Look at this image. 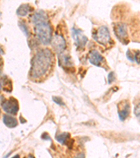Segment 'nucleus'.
<instances>
[{
  "instance_id": "obj_1",
  "label": "nucleus",
  "mask_w": 140,
  "mask_h": 158,
  "mask_svg": "<svg viewBox=\"0 0 140 158\" xmlns=\"http://www.w3.org/2000/svg\"><path fill=\"white\" fill-rule=\"evenodd\" d=\"M53 60V53L49 49H44L37 53L32 61L30 75L34 78H39L47 72Z\"/></svg>"
},
{
  "instance_id": "obj_2",
  "label": "nucleus",
  "mask_w": 140,
  "mask_h": 158,
  "mask_svg": "<svg viewBox=\"0 0 140 158\" xmlns=\"http://www.w3.org/2000/svg\"><path fill=\"white\" fill-rule=\"evenodd\" d=\"M35 33L42 44H48L51 42L52 30L47 20L35 24Z\"/></svg>"
},
{
  "instance_id": "obj_3",
  "label": "nucleus",
  "mask_w": 140,
  "mask_h": 158,
  "mask_svg": "<svg viewBox=\"0 0 140 158\" xmlns=\"http://www.w3.org/2000/svg\"><path fill=\"white\" fill-rule=\"evenodd\" d=\"M93 38L99 44L102 45L107 44L110 41V34L107 27L101 26L93 35Z\"/></svg>"
},
{
  "instance_id": "obj_4",
  "label": "nucleus",
  "mask_w": 140,
  "mask_h": 158,
  "mask_svg": "<svg viewBox=\"0 0 140 158\" xmlns=\"http://www.w3.org/2000/svg\"><path fill=\"white\" fill-rule=\"evenodd\" d=\"M2 109L6 113L11 114H16L19 109L18 101L14 98H10L9 100H6L2 103Z\"/></svg>"
},
{
  "instance_id": "obj_5",
  "label": "nucleus",
  "mask_w": 140,
  "mask_h": 158,
  "mask_svg": "<svg viewBox=\"0 0 140 158\" xmlns=\"http://www.w3.org/2000/svg\"><path fill=\"white\" fill-rule=\"evenodd\" d=\"M52 47L56 52L61 53L65 49V40L62 36L60 35H55L51 40Z\"/></svg>"
},
{
  "instance_id": "obj_6",
  "label": "nucleus",
  "mask_w": 140,
  "mask_h": 158,
  "mask_svg": "<svg viewBox=\"0 0 140 158\" xmlns=\"http://www.w3.org/2000/svg\"><path fill=\"white\" fill-rule=\"evenodd\" d=\"M72 36L77 47H84L88 42V38L83 34L81 30L73 28L72 29Z\"/></svg>"
},
{
  "instance_id": "obj_7",
  "label": "nucleus",
  "mask_w": 140,
  "mask_h": 158,
  "mask_svg": "<svg viewBox=\"0 0 140 158\" xmlns=\"http://www.w3.org/2000/svg\"><path fill=\"white\" fill-rule=\"evenodd\" d=\"M114 31L117 38L121 42L126 40V38L128 37V32H127V26L126 24L116 23L114 25Z\"/></svg>"
},
{
  "instance_id": "obj_8",
  "label": "nucleus",
  "mask_w": 140,
  "mask_h": 158,
  "mask_svg": "<svg viewBox=\"0 0 140 158\" xmlns=\"http://www.w3.org/2000/svg\"><path fill=\"white\" fill-rule=\"evenodd\" d=\"M130 113V105L128 102L120 103L118 105V117L121 120L126 119Z\"/></svg>"
},
{
  "instance_id": "obj_9",
  "label": "nucleus",
  "mask_w": 140,
  "mask_h": 158,
  "mask_svg": "<svg viewBox=\"0 0 140 158\" xmlns=\"http://www.w3.org/2000/svg\"><path fill=\"white\" fill-rule=\"evenodd\" d=\"M88 59L90 63H92L93 65L100 66L101 62L103 60V57L102 56V55L98 52L93 50L89 53Z\"/></svg>"
},
{
  "instance_id": "obj_10",
  "label": "nucleus",
  "mask_w": 140,
  "mask_h": 158,
  "mask_svg": "<svg viewBox=\"0 0 140 158\" xmlns=\"http://www.w3.org/2000/svg\"><path fill=\"white\" fill-rule=\"evenodd\" d=\"M3 122L5 125L9 127V128H14L18 125V121L16 119L11 116L7 115V114H4L3 116Z\"/></svg>"
},
{
  "instance_id": "obj_11",
  "label": "nucleus",
  "mask_w": 140,
  "mask_h": 158,
  "mask_svg": "<svg viewBox=\"0 0 140 158\" xmlns=\"http://www.w3.org/2000/svg\"><path fill=\"white\" fill-rule=\"evenodd\" d=\"M46 20V16L43 11H39L33 15L32 16V22L34 23V25L38 23L44 21Z\"/></svg>"
},
{
  "instance_id": "obj_12",
  "label": "nucleus",
  "mask_w": 140,
  "mask_h": 158,
  "mask_svg": "<svg viewBox=\"0 0 140 158\" xmlns=\"http://www.w3.org/2000/svg\"><path fill=\"white\" fill-rule=\"evenodd\" d=\"M1 85L2 89H3L5 91H11L12 83L9 78L4 77L3 79H2Z\"/></svg>"
},
{
  "instance_id": "obj_13",
  "label": "nucleus",
  "mask_w": 140,
  "mask_h": 158,
  "mask_svg": "<svg viewBox=\"0 0 140 158\" xmlns=\"http://www.w3.org/2000/svg\"><path fill=\"white\" fill-rule=\"evenodd\" d=\"M30 11V7L28 4H22L17 9V14L20 16H25Z\"/></svg>"
},
{
  "instance_id": "obj_14",
  "label": "nucleus",
  "mask_w": 140,
  "mask_h": 158,
  "mask_svg": "<svg viewBox=\"0 0 140 158\" xmlns=\"http://www.w3.org/2000/svg\"><path fill=\"white\" fill-rule=\"evenodd\" d=\"M70 139V135L68 133H63L62 134L58 135L56 136V139L58 141H59L61 143L63 144H67V142H69Z\"/></svg>"
},
{
  "instance_id": "obj_15",
  "label": "nucleus",
  "mask_w": 140,
  "mask_h": 158,
  "mask_svg": "<svg viewBox=\"0 0 140 158\" xmlns=\"http://www.w3.org/2000/svg\"><path fill=\"white\" fill-rule=\"evenodd\" d=\"M70 56H62L60 59V63L61 64L64 65L65 66L67 65H71L70 62Z\"/></svg>"
},
{
  "instance_id": "obj_16",
  "label": "nucleus",
  "mask_w": 140,
  "mask_h": 158,
  "mask_svg": "<svg viewBox=\"0 0 140 158\" xmlns=\"http://www.w3.org/2000/svg\"><path fill=\"white\" fill-rule=\"evenodd\" d=\"M134 114L137 118H138L140 120V103L137 105V106L134 108Z\"/></svg>"
},
{
  "instance_id": "obj_17",
  "label": "nucleus",
  "mask_w": 140,
  "mask_h": 158,
  "mask_svg": "<svg viewBox=\"0 0 140 158\" xmlns=\"http://www.w3.org/2000/svg\"><path fill=\"white\" fill-rule=\"evenodd\" d=\"M53 100L57 104H59V105H64L63 102L62 101V99L59 97H56V96H53Z\"/></svg>"
},
{
  "instance_id": "obj_18",
  "label": "nucleus",
  "mask_w": 140,
  "mask_h": 158,
  "mask_svg": "<svg viewBox=\"0 0 140 158\" xmlns=\"http://www.w3.org/2000/svg\"><path fill=\"white\" fill-rule=\"evenodd\" d=\"M19 26L20 27V28H21V30H22V31L24 32L25 34L27 36V35H28V30L27 29L26 26H25L24 24H22V23H19Z\"/></svg>"
},
{
  "instance_id": "obj_19",
  "label": "nucleus",
  "mask_w": 140,
  "mask_h": 158,
  "mask_svg": "<svg viewBox=\"0 0 140 158\" xmlns=\"http://www.w3.org/2000/svg\"><path fill=\"white\" fill-rule=\"evenodd\" d=\"M134 59L135 60L137 63H140V52L139 51H137L135 54L134 56Z\"/></svg>"
},
{
  "instance_id": "obj_20",
  "label": "nucleus",
  "mask_w": 140,
  "mask_h": 158,
  "mask_svg": "<svg viewBox=\"0 0 140 158\" xmlns=\"http://www.w3.org/2000/svg\"><path fill=\"white\" fill-rule=\"evenodd\" d=\"M108 80H109V83L111 84L112 81H114L115 80V77H114V73L111 72L108 75Z\"/></svg>"
},
{
  "instance_id": "obj_21",
  "label": "nucleus",
  "mask_w": 140,
  "mask_h": 158,
  "mask_svg": "<svg viewBox=\"0 0 140 158\" xmlns=\"http://www.w3.org/2000/svg\"><path fill=\"white\" fill-rule=\"evenodd\" d=\"M74 158H85V155H84V153H80L78 154L77 156H76Z\"/></svg>"
},
{
  "instance_id": "obj_22",
  "label": "nucleus",
  "mask_w": 140,
  "mask_h": 158,
  "mask_svg": "<svg viewBox=\"0 0 140 158\" xmlns=\"http://www.w3.org/2000/svg\"><path fill=\"white\" fill-rule=\"evenodd\" d=\"M25 158H34V157L32 156V155H28L27 157H25Z\"/></svg>"
},
{
  "instance_id": "obj_23",
  "label": "nucleus",
  "mask_w": 140,
  "mask_h": 158,
  "mask_svg": "<svg viewBox=\"0 0 140 158\" xmlns=\"http://www.w3.org/2000/svg\"><path fill=\"white\" fill-rule=\"evenodd\" d=\"M20 157H19V155H16V156H15V157H14L13 158H19Z\"/></svg>"
}]
</instances>
